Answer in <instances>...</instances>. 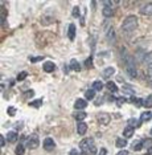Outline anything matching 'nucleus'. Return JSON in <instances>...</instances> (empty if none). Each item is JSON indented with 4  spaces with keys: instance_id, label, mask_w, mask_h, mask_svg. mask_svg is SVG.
<instances>
[{
    "instance_id": "obj_43",
    "label": "nucleus",
    "mask_w": 152,
    "mask_h": 155,
    "mask_svg": "<svg viewBox=\"0 0 152 155\" xmlns=\"http://www.w3.org/2000/svg\"><path fill=\"white\" fill-rule=\"evenodd\" d=\"M69 155H79V154H78V151H77L76 149H73V150H70Z\"/></svg>"
},
{
    "instance_id": "obj_7",
    "label": "nucleus",
    "mask_w": 152,
    "mask_h": 155,
    "mask_svg": "<svg viewBox=\"0 0 152 155\" xmlns=\"http://www.w3.org/2000/svg\"><path fill=\"white\" fill-rule=\"evenodd\" d=\"M140 13L144 16H152V3H147L140 8Z\"/></svg>"
},
{
    "instance_id": "obj_14",
    "label": "nucleus",
    "mask_w": 152,
    "mask_h": 155,
    "mask_svg": "<svg viewBox=\"0 0 152 155\" xmlns=\"http://www.w3.org/2000/svg\"><path fill=\"white\" fill-rule=\"evenodd\" d=\"M134 133H135V129L132 127V126H127L123 130V137H126V138H131L134 135Z\"/></svg>"
},
{
    "instance_id": "obj_30",
    "label": "nucleus",
    "mask_w": 152,
    "mask_h": 155,
    "mask_svg": "<svg viewBox=\"0 0 152 155\" xmlns=\"http://www.w3.org/2000/svg\"><path fill=\"white\" fill-rule=\"evenodd\" d=\"M5 16H7V11L4 7H2V13H0V20H2V27H4L5 23Z\"/></svg>"
},
{
    "instance_id": "obj_22",
    "label": "nucleus",
    "mask_w": 152,
    "mask_h": 155,
    "mask_svg": "<svg viewBox=\"0 0 152 155\" xmlns=\"http://www.w3.org/2000/svg\"><path fill=\"white\" fill-rule=\"evenodd\" d=\"M86 115H87L86 113L81 110V111H78V113H76V114H74V118H76L78 122H81V121H83V119L86 118Z\"/></svg>"
},
{
    "instance_id": "obj_28",
    "label": "nucleus",
    "mask_w": 152,
    "mask_h": 155,
    "mask_svg": "<svg viewBox=\"0 0 152 155\" xmlns=\"http://www.w3.org/2000/svg\"><path fill=\"white\" fill-rule=\"evenodd\" d=\"M130 101H131L132 104L135 105V106H137V107L143 105V100H142V98H136V97H134V96L131 97V100H130Z\"/></svg>"
},
{
    "instance_id": "obj_18",
    "label": "nucleus",
    "mask_w": 152,
    "mask_h": 155,
    "mask_svg": "<svg viewBox=\"0 0 152 155\" xmlns=\"http://www.w3.org/2000/svg\"><path fill=\"white\" fill-rule=\"evenodd\" d=\"M106 87H107L110 91H112V93H116V91H118V86H116L115 82H112V81H108V82L106 84Z\"/></svg>"
},
{
    "instance_id": "obj_24",
    "label": "nucleus",
    "mask_w": 152,
    "mask_h": 155,
    "mask_svg": "<svg viewBox=\"0 0 152 155\" xmlns=\"http://www.w3.org/2000/svg\"><path fill=\"white\" fill-rule=\"evenodd\" d=\"M122 91L123 93H126V94H134L135 93V90L132 89V86H130L128 84H126V85L122 87Z\"/></svg>"
},
{
    "instance_id": "obj_36",
    "label": "nucleus",
    "mask_w": 152,
    "mask_h": 155,
    "mask_svg": "<svg viewBox=\"0 0 152 155\" xmlns=\"http://www.w3.org/2000/svg\"><path fill=\"white\" fill-rule=\"evenodd\" d=\"M128 123H130V125H134V127H137L140 122H137L135 118H131V119H130V121H128Z\"/></svg>"
},
{
    "instance_id": "obj_6",
    "label": "nucleus",
    "mask_w": 152,
    "mask_h": 155,
    "mask_svg": "<svg viewBox=\"0 0 152 155\" xmlns=\"http://www.w3.org/2000/svg\"><path fill=\"white\" fill-rule=\"evenodd\" d=\"M42 146H44V149L47 150V151H52L56 147V143H54V140H53L52 138H45L44 139V143H42Z\"/></svg>"
},
{
    "instance_id": "obj_35",
    "label": "nucleus",
    "mask_w": 152,
    "mask_h": 155,
    "mask_svg": "<svg viewBox=\"0 0 152 155\" xmlns=\"http://www.w3.org/2000/svg\"><path fill=\"white\" fill-rule=\"evenodd\" d=\"M79 8H78V7H74V8H73V16L74 17H79Z\"/></svg>"
},
{
    "instance_id": "obj_19",
    "label": "nucleus",
    "mask_w": 152,
    "mask_h": 155,
    "mask_svg": "<svg viewBox=\"0 0 152 155\" xmlns=\"http://www.w3.org/2000/svg\"><path fill=\"white\" fill-rule=\"evenodd\" d=\"M24 153H25V146H24L23 143L17 144V146H16V150H15V154H16V155H24Z\"/></svg>"
},
{
    "instance_id": "obj_1",
    "label": "nucleus",
    "mask_w": 152,
    "mask_h": 155,
    "mask_svg": "<svg viewBox=\"0 0 152 155\" xmlns=\"http://www.w3.org/2000/svg\"><path fill=\"white\" fill-rule=\"evenodd\" d=\"M79 150L82 151L83 155H95L97 154V147H95V144H94V139L86 138V139L81 140Z\"/></svg>"
},
{
    "instance_id": "obj_27",
    "label": "nucleus",
    "mask_w": 152,
    "mask_h": 155,
    "mask_svg": "<svg viewBox=\"0 0 152 155\" xmlns=\"http://www.w3.org/2000/svg\"><path fill=\"white\" fill-rule=\"evenodd\" d=\"M143 62L144 64H148V65H152V52L143 56Z\"/></svg>"
},
{
    "instance_id": "obj_38",
    "label": "nucleus",
    "mask_w": 152,
    "mask_h": 155,
    "mask_svg": "<svg viewBox=\"0 0 152 155\" xmlns=\"http://www.w3.org/2000/svg\"><path fill=\"white\" fill-rule=\"evenodd\" d=\"M91 62H93V57H91V56H90V57L86 60V64H85V65H86V68H90V66L93 65V64H91Z\"/></svg>"
},
{
    "instance_id": "obj_9",
    "label": "nucleus",
    "mask_w": 152,
    "mask_h": 155,
    "mask_svg": "<svg viewBox=\"0 0 152 155\" xmlns=\"http://www.w3.org/2000/svg\"><path fill=\"white\" fill-rule=\"evenodd\" d=\"M42 69H44L47 73H52L56 70V65H54V62H52V61H47V62H44V65H42Z\"/></svg>"
},
{
    "instance_id": "obj_40",
    "label": "nucleus",
    "mask_w": 152,
    "mask_h": 155,
    "mask_svg": "<svg viewBox=\"0 0 152 155\" xmlns=\"http://www.w3.org/2000/svg\"><path fill=\"white\" fill-rule=\"evenodd\" d=\"M0 146L4 147L5 146V139H4V135H0Z\"/></svg>"
},
{
    "instance_id": "obj_21",
    "label": "nucleus",
    "mask_w": 152,
    "mask_h": 155,
    "mask_svg": "<svg viewBox=\"0 0 152 155\" xmlns=\"http://www.w3.org/2000/svg\"><path fill=\"white\" fill-rule=\"evenodd\" d=\"M94 97H95V90L94 89H89V90H86V93H85V98L86 100H94Z\"/></svg>"
},
{
    "instance_id": "obj_42",
    "label": "nucleus",
    "mask_w": 152,
    "mask_h": 155,
    "mask_svg": "<svg viewBox=\"0 0 152 155\" xmlns=\"http://www.w3.org/2000/svg\"><path fill=\"white\" fill-rule=\"evenodd\" d=\"M116 155H128V151H127V150H121Z\"/></svg>"
},
{
    "instance_id": "obj_39",
    "label": "nucleus",
    "mask_w": 152,
    "mask_h": 155,
    "mask_svg": "<svg viewBox=\"0 0 152 155\" xmlns=\"http://www.w3.org/2000/svg\"><path fill=\"white\" fill-rule=\"evenodd\" d=\"M41 60H44L42 56H38V57H31V61L32 62H37V61H41Z\"/></svg>"
},
{
    "instance_id": "obj_41",
    "label": "nucleus",
    "mask_w": 152,
    "mask_h": 155,
    "mask_svg": "<svg viewBox=\"0 0 152 155\" xmlns=\"http://www.w3.org/2000/svg\"><path fill=\"white\" fill-rule=\"evenodd\" d=\"M25 96H27L28 98L33 97V96H34V91H33V90H28V91H27V93H25Z\"/></svg>"
},
{
    "instance_id": "obj_12",
    "label": "nucleus",
    "mask_w": 152,
    "mask_h": 155,
    "mask_svg": "<svg viewBox=\"0 0 152 155\" xmlns=\"http://www.w3.org/2000/svg\"><path fill=\"white\" fill-rule=\"evenodd\" d=\"M69 70H74V72H79L81 70V65L77 60H70V64H69Z\"/></svg>"
},
{
    "instance_id": "obj_17",
    "label": "nucleus",
    "mask_w": 152,
    "mask_h": 155,
    "mask_svg": "<svg viewBox=\"0 0 152 155\" xmlns=\"http://www.w3.org/2000/svg\"><path fill=\"white\" fill-rule=\"evenodd\" d=\"M151 118H152V113L151 111H144L143 114L140 115L139 122H147V121H150Z\"/></svg>"
},
{
    "instance_id": "obj_34",
    "label": "nucleus",
    "mask_w": 152,
    "mask_h": 155,
    "mask_svg": "<svg viewBox=\"0 0 152 155\" xmlns=\"http://www.w3.org/2000/svg\"><path fill=\"white\" fill-rule=\"evenodd\" d=\"M7 113H8V115L13 117V115L16 114V109H15V107H12V106H9V107H8V110H7Z\"/></svg>"
},
{
    "instance_id": "obj_32",
    "label": "nucleus",
    "mask_w": 152,
    "mask_h": 155,
    "mask_svg": "<svg viewBox=\"0 0 152 155\" xmlns=\"http://www.w3.org/2000/svg\"><path fill=\"white\" fill-rule=\"evenodd\" d=\"M41 104H42V100H37V101L31 102V106H32V107H40Z\"/></svg>"
},
{
    "instance_id": "obj_44",
    "label": "nucleus",
    "mask_w": 152,
    "mask_h": 155,
    "mask_svg": "<svg viewBox=\"0 0 152 155\" xmlns=\"http://www.w3.org/2000/svg\"><path fill=\"white\" fill-rule=\"evenodd\" d=\"M106 154H107V150H106V149H101V151H99V154H98V155H106Z\"/></svg>"
},
{
    "instance_id": "obj_29",
    "label": "nucleus",
    "mask_w": 152,
    "mask_h": 155,
    "mask_svg": "<svg viewBox=\"0 0 152 155\" xmlns=\"http://www.w3.org/2000/svg\"><path fill=\"white\" fill-rule=\"evenodd\" d=\"M143 106H146V107H152V96H148L146 100H143Z\"/></svg>"
},
{
    "instance_id": "obj_13",
    "label": "nucleus",
    "mask_w": 152,
    "mask_h": 155,
    "mask_svg": "<svg viewBox=\"0 0 152 155\" xmlns=\"http://www.w3.org/2000/svg\"><path fill=\"white\" fill-rule=\"evenodd\" d=\"M17 139H19V134L16 131H9L7 134V140H8L9 143H15Z\"/></svg>"
},
{
    "instance_id": "obj_37",
    "label": "nucleus",
    "mask_w": 152,
    "mask_h": 155,
    "mask_svg": "<svg viewBox=\"0 0 152 155\" xmlns=\"http://www.w3.org/2000/svg\"><path fill=\"white\" fill-rule=\"evenodd\" d=\"M123 104H126V98H118V100H116V105H118V106H122Z\"/></svg>"
},
{
    "instance_id": "obj_45",
    "label": "nucleus",
    "mask_w": 152,
    "mask_h": 155,
    "mask_svg": "<svg viewBox=\"0 0 152 155\" xmlns=\"http://www.w3.org/2000/svg\"><path fill=\"white\" fill-rule=\"evenodd\" d=\"M148 76H150L151 78H152V65L148 66Z\"/></svg>"
},
{
    "instance_id": "obj_3",
    "label": "nucleus",
    "mask_w": 152,
    "mask_h": 155,
    "mask_svg": "<svg viewBox=\"0 0 152 155\" xmlns=\"http://www.w3.org/2000/svg\"><path fill=\"white\" fill-rule=\"evenodd\" d=\"M137 28V19L136 16H127L126 20L123 21L122 24V29L125 31V32H132V31H135Z\"/></svg>"
},
{
    "instance_id": "obj_10",
    "label": "nucleus",
    "mask_w": 152,
    "mask_h": 155,
    "mask_svg": "<svg viewBox=\"0 0 152 155\" xmlns=\"http://www.w3.org/2000/svg\"><path fill=\"white\" fill-rule=\"evenodd\" d=\"M87 131V125L85 122H78V125H77V133L79 134V135H85Z\"/></svg>"
},
{
    "instance_id": "obj_2",
    "label": "nucleus",
    "mask_w": 152,
    "mask_h": 155,
    "mask_svg": "<svg viewBox=\"0 0 152 155\" xmlns=\"http://www.w3.org/2000/svg\"><path fill=\"white\" fill-rule=\"evenodd\" d=\"M122 58H123L126 72L128 73V76H130V77H136V66H135V64H134L131 56L127 53V52H125V53H123V56H122Z\"/></svg>"
},
{
    "instance_id": "obj_33",
    "label": "nucleus",
    "mask_w": 152,
    "mask_h": 155,
    "mask_svg": "<svg viewBox=\"0 0 152 155\" xmlns=\"http://www.w3.org/2000/svg\"><path fill=\"white\" fill-rule=\"evenodd\" d=\"M27 76H28V73H27V72H21L20 74L17 76V78H16V80H17V81H23V80H25V78H27Z\"/></svg>"
},
{
    "instance_id": "obj_8",
    "label": "nucleus",
    "mask_w": 152,
    "mask_h": 155,
    "mask_svg": "<svg viewBox=\"0 0 152 155\" xmlns=\"http://www.w3.org/2000/svg\"><path fill=\"white\" fill-rule=\"evenodd\" d=\"M87 106V102H86V100H82V98H78L76 102H74V107L77 109V110H83L85 107Z\"/></svg>"
},
{
    "instance_id": "obj_4",
    "label": "nucleus",
    "mask_w": 152,
    "mask_h": 155,
    "mask_svg": "<svg viewBox=\"0 0 152 155\" xmlns=\"http://www.w3.org/2000/svg\"><path fill=\"white\" fill-rule=\"evenodd\" d=\"M38 143H40V140H38V137L36 135V134H32L29 138L27 139V147H28V149H31V150L37 149Z\"/></svg>"
},
{
    "instance_id": "obj_31",
    "label": "nucleus",
    "mask_w": 152,
    "mask_h": 155,
    "mask_svg": "<svg viewBox=\"0 0 152 155\" xmlns=\"http://www.w3.org/2000/svg\"><path fill=\"white\" fill-rule=\"evenodd\" d=\"M142 149H143L142 140H139V142H135V143H134V150H135V151H140Z\"/></svg>"
},
{
    "instance_id": "obj_11",
    "label": "nucleus",
    "mask_w": 152,
    "mask_h": 155,
    "mask_svg": "<svg viewBox=\"0 0 152 155\" xmlns=\"http://www.w3.org/2000/svg\"><path fill=\"white\" fill-rule=\"evenodd\" d=\"M115 73V68H112V66H108V68H106L103 72H102V77H103V78H110V77L112 76Z\"/></svg>"
},
{
    "instance_id": "obj_16",
    "label": "nucleus",
    "mask_w": 152,
    "mask_h": 155,
    "mask_svg": "<svg viewBox=\"0 0 152 155\" xmlns=\"http://www.w3.org/2000/svg\"><path fill=\"white\" fill-rule=\"evenodd\" d=\"M68 36H69V40H74L76 38V25L74 24H70L69 28H68Z\"/></svg>"
},
{
    "instance_id": "obj_23",
    "label": "nucleus",
    "mask_w": 152,
    "mask_h": 155,
    "mask_svg": "<svg viewBox=\"0 0 152 155\" xmlns=\"http://www.w3.org/2000/svg\"><path fill=\"white\" fill-rule=\"evenodd\" d=\"M107 40L110 41V43H114L115 41V31L112 29V28H110L107 32Z\"/></svg>"
},
{
    "instance_id": "obj_5",
    "label": "nucleus",
    "mask_w": 152,
    "mask_h": 155,
    "mask_svg": "<svg viewBox=\"0 0 152 155\" xmlns=\"http://www.w3.org/2000/svg\"><path fill=\"white\" fill-rule=\"evenodd\" d=\"M97 119H98V122H99L101 125L106 126V125H108V123H110V121H111V117H110V115H108V114H106V113H101V114H98Z\"/></svg>"
},
{
    "instance_id": "obj_25",
    "label": "nucleus",
    "mask_w": 152,
    "mask_h": 155,
    "mask_svg": "<svg viewBox=\"0 0 152 155\" xmlns=\"http://www.w3.org/2000/svg\"><path fill=\"white\" fill-rule=\"evenodd\" d=\"M142 144H143V149H151L152 147V138H146L142 140Z\"/></svg>"
},
{
    "instance_id": "obj_26",
    "label": "nucleus",
    "mask_w": 152,
    "mask_h": 155,
    "mask_svg": "<svg viewBox=\"0 0 152 155\" xmlns=\"http://www.w3.org/2000/svg\"><path fill=\"white\" fill-rule=\"evenodd\" d=\"M91 89H94L97 91H101L102 89H103V82H102V81H95V82L93 84V87H91Z\"/></svg>"
},
{
    "instance_id": "obj_20",
    "label": "nucleus",
    "mask_w": 152,
    "mask_h": 155,
    "mask_svg": "<svg viewBox=\"0 0 152 155\" xmlns=\"http://www.w3.org/2000/svg\"><path fill=\"white\" fill-rule=\"evenodd\" d=\"M115 146L119 147V149H123V147L127 146V140L125 138H118L116 139V142H115Z\"/></svg>"
},
{
    "instance_id": "obj_15",
    "label": "nucleus",
    "mask_w": 152,
    "mask_h": 155,
    "mask_svg": "<svg viewBox=\"0 0 152 155\" xmlns=\"http://www.w3.org/2000/svg\"><path fill=\"white\" fill-rule=\"evenodd\" d=\"M102 13H103L105 17H111L114 11H112V5H105L103 9H102Z\"/></svg>"
},
{
    "instance_id": "obj_46",
    "label": "nucleus",
    "mask_w": 152,
    "mask_h": 155,
    "mask_svg": "<svg viewBox=\"0 0 152 155\" xmlns=\"http://www.w3.org/2000/svg\"><path fill=\"white\" fill-rule=\"evenodd\" d=\"M151 135H152V129H151Z\"/></svg>"
}]
</instances>
